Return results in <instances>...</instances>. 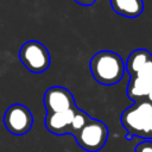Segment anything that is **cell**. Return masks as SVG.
Here are the masks:
<instances>
[{
  "label": "cell",
  "mask_w": 152,
  "mask_h": 152,
  "mask_svg": "<svg viewBox=\"0 0 152 152\" xmlns=\"http://www.w3.org/2000/svg\"><path fill=\"white\" fill-rule=\"evenodd\" d=\"M94 80L103 86H113L121 81L126 68L122 58L114 51L102 50L96 52L89 62Z\"/></svg>",
  "instance_id": "obj_1"
},
{
  "label": "cell",
  "mask_w": 152,
  "mask_h": 152,
  "mask_svg": "<svg viewBox=\"0 0 152 152\" xmlns=\"http://www.w3.org/2000/svg\"><path fill=\"white\" fill-rule=\"evenodd\" d=\"M121 124L127 132V140L132 137L152 140V103L147 101L133 102L122 112Z\"/></svg>",
  "instance_id": "obj_2"
},
{
  "label": "cell",
  "mask_w": 152,
  "mask_h": 152,
  "mask_svg": "<svg viewBox=\"0 0 152 152\" xmlns=\"http://www.w3.org/2000/svg\"><path fill=\"white\" fill-rule=\"evenodd\" d=\"M90 119V116L78 107L58 113H46L45 126L48 131L56 135L75 134Z\"/></svg>",
  "instance_id": "obj_3"
},
{
  "label": "cell",
  "mask_w": 152,
  "mask_h": 152,
  "mask_svg": "<svg viewBox=\"0 0 152 152\" xmlns=\"http://www.w3.org/2000/svg\"><path fill=\"white\" fill-rule=\"evenodd\" d=\"M74 138L78 146L87 152H97L103 148L107 138L108 128L104 122L90 118L75 134Z\"/></svg>",
  "instance_id": "obj_4"
},
{
  "label": "cell",
  "mask_w": 152,
  "mask_h": 152,
  "mask_svg": "<svg viewBox=\"0 0 152 152\" xmlns=\"http://www.w3.org/2000/svg\"><path fill=\"white\" fill-rule=\"evenodd\" d=\"M19 59L32 74H42L46 71L51 62L49 50L38 40L25 42L20 46Z\"/></svg>",
  "instance_id": "obj_5"
},
{
  "label": "cell",
  "mask_w": 152,
  "mask_h": 152,
  "mask_svg": "<svg viewBox=\"0 0 152 152\" xmlns=\"http://www.w3.org/2000/svg\"><path fill=\"white\" fill-rule=\"evenodd\" d=\"M4 125L10 133L14 135H24L33 125V115L26 106L14 103L11 104L5 112Z\"/></svg>",
  "instance_id": "obj_6"
},
{
  "label": "cell",
  "mask_w": 152,
  "mask_h": 152,
  "mask_svg": "<svg viewBox=\"0 0 152 152\" xmlns=\"http://www.w3.org/2000/svg\"><path fill=\"white\" fill-rule=\"evenodd\" d=\"M44 107L46 113H58L76 108L74 95L69 89L61 86L50 87L44 94Z\"/></svg>",
  "instance_id": "obj_7"
},
{
  "label": "cell",
  "mask_w": 152,
  "mask_h": 152,
  "mask_svg": "<svg viewBox=\"0 0 152 152\" xmlns=\"http://www.w3.org/2000/svg\"><path fill=\"white\" fill-rule=\"evenodd\" d=\"M129 77L152 78V53L146 49L132 51L125 63Z\"/></svg>",
  "instance_id": "obj_8"
},
{
  "label": "cell",
  "mask_w": 152,
  "mask_h": 152,
  "mask_svg": "<svg viewBox=\"0 0 152 152\" xmlns=\"http://www.w3.org/2000/svg\"><path fill=\"white\" fill-rule=\"evenodd\" d=\"M126 94L133 102L147 101L152 103V78L129 77Z\"/></svg>",
  "instance_id": "obj_9"
},
{
  "label": "cell",
  "mask_w": 152,
  "mask_h": 152,
  "mask_svg": "<svg viewBox=\"0 0 152 152\" xmlns=\"http://www.w3.org/2000/svg\"><path fill=\"white\" fill-rule=\"evenodd\" d=\"M113 11L126 18H137L144 11L142 0H110Z\"/></svg>",
  "instance_id": "obj_10"
},
{
  "label": "cell",
  "mask_w": 152,
  "mask_h": 152,
  "mask_svg": "<svg viewBox=\"0 0 152 152\" xmlns=\"http://www.w3.org/2000/svg\"><path fill=\"white\" fill-rule=\"evenodd\" d=\"M134 152H152V140H144L135 146Z\"/></svg>",
  "instance_id": "obj_11"
},
{
  "label": "cell",
  "mask_w": 152,
  "mask_h": 152,
  "mask_svg": "<svg viewBox=\"0 0 152 152\" xmlns=\"http://www.w3.org/2000/svg\"><path fill=\"white\" fill-rule=\"evenodd\" d=\"M96 0H75V2H77L81 6H91L95 4Z\"/></svg>",
  "instance_id": "obj_12"
}]
</instances>
